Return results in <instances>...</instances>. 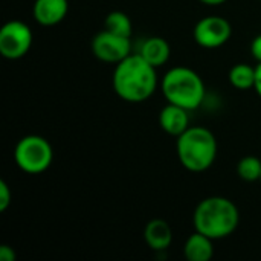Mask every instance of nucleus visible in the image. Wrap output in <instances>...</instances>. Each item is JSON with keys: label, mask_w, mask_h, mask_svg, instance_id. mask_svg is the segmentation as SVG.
I'll use <instances>...</instances> for the list:
<instances>
[{"label": "nucleus", "mask_w": 261, "mask_h": 261, "mask_svg": "<svg viewBox=\"0 0 261 261\" xmlns=\"http://www.w3.org/2000/svg\"><path fill=\"white\" fill-rule=\"evenodd\" d=\"M251 55L257 63H261V34L254 37L251 41Z\"/></svg>", "instance_id": "6ab92c4d"}, {"label": "nucleus", "mask_w": 261, "mask_h": 261, "mask_svg": "<svg viewBox=\"0 0 261 261\" xmlns=\"http://www.w3.org/2000/svg\"><path fill=\"white\" fill-rule=\"evenodd\" d=\"M32 31L21 20H9L0 28V55L6 60L23 58L32 46Z\"/></svg>", "instance_id": "423d86ee"}, {"label": "nucleus", "mask_w": 261, "mask_h": 261, "mask_svg": "<svg viewBox=\"0 0 261 261\" xmlns=\"http://www.w3.org/2000/svg\"><path fill=\"white\" fill-rule=\"evenodd\" d=\"M176 139L177 159L185 170L203 173L214 165L219 145L211 130L202 125H190Z\"/></svg>", "instance_id": "7ed1b4c3"}, {"label": "nucleus", "mask_w": 261, "mask_h": 261, "mask_svg": "<svg viewBox=\"0 0 261 261\" xmlns=\"http://www.w3.org/2000/svg\"><path fill=\"white\" fill-rule=\"evenodd\" d=\"M144 240L156 252L167 251L173 243V229L164 219H153L144 228Z\"/></svg>", "instance_id": "9b49d317"}, {"label": "nucleus", "mask_w": 261, "mask_h": 261, "mask_svg": "<svg viewBox=\"0 0 261 261\" xmlns=\"http://www.w3.org/2000/svg\"><path fill=\"white\" fill-rule=\"evenodd\" d=\"M90 47L93 57L99 61L118 64L132 54V38L102 29L93 37Z\"/></svg>", "instance_id": "6e6552de"}, {"label": "nucleus", "mask_w": 261, "mask_h": 261, "mask_svg": "<svg viewBox=\"0 0 261 261\" xmlns=\"http://www.w3.org/2000/svg\"><path fill=\"white\" fill-rule=\"evenodd\" d=\"M187 109L168 102L159 113V125L170 136H180L190 127V116Z\"/></svg>", "instance_id": "9d476101"}, {"label": "nucleus", "mask_w": 261, "mask_h": 261, "mask_svg": "<svg viewBox=\"0 0 261 261\" xmlns=\"http://www.w3.org/2000/svg\"><path fill=\"white\" fill-rule=\"evenodd\" d=\"M158 69L139 54H130L115 64L112 86L115 93L127 102H142L158 90Z\"/></svg>", "instance_id": "f257e3e1"}, {"label": "nucleus", "mask_w": 261, "mask_h": 261, "mask_svg": "<svg viewBox=\"0 0 261 261\" xmlns=\"http://www.w3.org/2000/svg\"><path fill=\"white\" fill-rule=\"evenodd\" d=\"M200 3L206 5V6H219V5H223L226 3L228 0H199Z\"/></svg>", "instance_id": "412c9836"}, {"label": "nucleus", "mask_w": 261, "mask_h": 261, "mask_svg": "<svg viewBox=\"0 0 261 261\" xmlns=\"http://www.w3.org/2000/svg\"><path fill=\"white\" fill-rule=\"evenodd\" d=\"M237 174L245 182H257L261 179V159L257 156H245L237 164Z\"/></svg>", "instance_id": "dca6fc26"}, {"label": "nucleus", "mask_w": 261, "mask_h": 261, "mask_svg": "<svg viewBox=\"0 0 261 261\" xmlns=\"http://www.w3.org/2000/svg\"><path fill=\"white\" fill-rule=\"evenodd\" d=\"M240 223V213L237 205L223 196H210L197 203L193 213L194 231L206 237L222 240L236 232Z\"/></svg>", "instance_id": "f03ea898"}, {"label": "nucleus", "mask_w": 261, "mask_h": 261, "mask_svg": "<svg viewBox=\"0 0 261 261\" xmlns=\"http://www.w3.org/2000/svg\"><path fill=\"white\" fill-rule=\"evenodd\" d=\"M161 90L167 102L196 110L205 99V83L202 76L187 66H174L161 80Z\"/></svg>", "instance_id": "20e7f679"}, {"label": "nucleus", "mask_w": 261, "mask_h": 261, "mask_svg": "<svg viewBox=\"0 0 261 261\" xmlns=\"http://www.w3.org/2000/svg\"><path fill=\"white\" fill-rule=\"evenodd\" d=\"M69 11L67 0H35L32 5V17L41 26H55L61 23Z\"/></svg>", "instance_id": "1a4fd4ad"}, {"label": "nucleus", "mask_w": 261, "mask_h": 261, "mask_svg": "<svg viewBox=\"0 0 261 261\" xmlns=\"http://www.w3.org/2000/svg\"><path fill=\"white\" fill-rule=\"evenodd\" d=\"M14 161L23 173L41 174L52 165L54 150L46 138L26 135L15 144Z\"/></svg>", "instance_id": "39448f33"}, {"label": "nucleus", "mask_w": 261, "mask_h": 261, "mask_svg": "<svg viewBox=\"0 0 261 261\" xmlns=\"http://www.w3.org/2000/svg\"><path fill=\"white\" fill-rule=\"evenodd\" d=\"M138 54L144 60H147L151 66L159 69L168 63L170 55H171V46L165 38L154 35V37H148L142 41Z\"/></svg>", "instance_id": "f8f14e48"}, {"label": "nucleus", "mask_w": 261, "mask_h": 261, "mask_svg": "<svg viewBox=\"0 0 261 261\" xmlns=\"http://www.w3.org/2000/svg\"><path fill=\"white\" fill-rule=\"evenodd\" d=\"M12 202V191L5 179H0V213H5Z\"/></svg>", "instance_id": "f3484780"}, {"label": "nucleus", "mask_w": 261, "mask_h": 261, "mask_svg": "<svg viewBox=\"0 0 261 261\" xmlns=\"http://www.w3.org/2000/svg\"><path fill=\"white\" fill-rule=\"evenodd\" d=\"M228 80L237 90H249L255 86V67L246 63H237L231 67Z\"/></svg>", "instance_id": "4468645a"}, {"label": "nucleus", "mask_w": 261, "mask_h": 261, "mask_svg": "<svg viewBox=\"0 0 261 261\" xmlns=\"http://www.w3.org/2000/svg\"><path fill=\"white\" fill-rule=\"evenodd\" d=\"M232 35L231 23L220 15H206L200 18L194 29V41L203 49H217L229 41Z\"/></svg>", "instance_id": "0eeeda50"}, {"label": "nucleus", "mask_w": 261, "mask_h": 261, "mask_svg": "<svg viewBox=\"0 0 261 261\" xmlns=\"http://www.w3.org/2000/svg\"><path fill=\"white\" fill-rule=\"evenodd\" d=\"M17 254L15 249L9 245H0V260L2 261H15Z\"/></svg>", "instance_id": "a211bd4d"}, {"label": "nucleus", "mask_w": 261, "mask_h": 261, "mask_svg": "<svg viewBox=\"0 0 261 261\" xmlns=\"http://www.w3.org/2000/svg\"><path fill=\"white\" fill-rule=\"evenodd\" d=\"M260 182H261V179H260Z\"/></svg>", "instance_id": "4be33fe9"}, {"label": "nucleus", "mask_w": 261, "mask_h": 261, "mask_svg": "<svg viewBox=\"0 0 261 261\" xmlns=\"http://www.w3.org/2000/svg\"><path fill=\"white\" fill-rule=\"evenodd\" d=\"M184 255L188 261H210L214 255V240L194 231L185 240Z\"/></svg>", "instance_id": "ddd939ff"}, {"label": "nucleus", "mask_w": 261, "mask_h": 261, "mask_svg": "<svg viewBox=\"0 0 261 261\" xmlns=\"http://www.w3.org/2000/svg\"><path fill=\"white\" fill-rule=\"evenodd\" d=\"M254 90L261 98V63H257V66H255V86H254Z\"/></svg>", "instance_id": "aec40b11"}, {"label": "nucleus", "mask_w": 261, "mask_h": 261, "mask_svg": "<svg viewBox=\"0 0 261 261\" xmlns=\"http://www.w3.org/2000/svg\"><path fill=\"white\" fill-rule=\"evenodd\" d=\"M104 29L113 32V34L132 38L133 23H132L130 17L125 12H122V11H112L104 18Z\"/></svg>", "instance_id": "2eb2a0df"}]
</instances>
